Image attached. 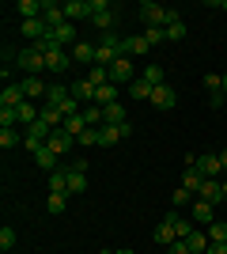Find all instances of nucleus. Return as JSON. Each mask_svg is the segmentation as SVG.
<instances>
[{
	"label": "nucleus",
	"mask_w": 227,
	"mask_h": 254,
	"mask_svg": "<svg viewBox=\"0 0 227 254\" xmlns=\"http://www.w3.org/2000/svg\"><path fill=\"white\" fill-rule=\"evenodd\" d=\"M15 118H19V126H23V129H31L34 122H38V103H23L19 110H15Z\"/></svg>",
	"instance_id": "nucleus-26"
},
{
	"label": "nucleus",
	"mask_w": 227,
	"mask_h": 254,
	"mask_svg": "<svg viewBox=\"0 0 227 254\" xmlns=\"http://www.w3.org/2000/svg\"><path fill=\"white\" fill-rule=\"evenodd\" d=\"M174 239H178V235H174V228H171L167 220H163L159 228H155V243H159V247H171Z\"/></svg>",
	"instance_id": "nucleus-37"
},
{
	"label": "nucleus",
	"mask_w": 227,
	"mask_h": 254,
	"mask_svg": "<svg viewBox=\"0 0 227 254\" xmlns=\"http://www.w3.org/2000/svg\"><path fill=\"white\" fill-rule=\"evenodd\" d=\"M34 163H38V171H45V175H53V171L61 167V156H57V152L49 148V144H45V148H38V152H34Z\"/></svg>",
	"instance_id": "nucleus-10"
},
{
	"label": "nucleus",
	"mask_w": 227,
	"mask_h": 254,
	"mask_svg": "<svg viewBox=\"0 0 227 254\" xmlns=\"http://www.w3.org/2000/svg\"><path fill=\"white\" fill-rule=\"evenodd\" d=\"M91 23H95V31L110 34L114 31V23H118V11L110 0H91Z\"/></svg>",
	"instance_id": "nucleus-3"
},
{
	"label": "nucleus",
	"mask_w": 227,
	"mask_h": 254,
	"mask_svg": "<svg viewBox=\"0 0 227 254\" xmlns=\"http://www.w3.org/2000/svg\"><path fill=\"white\" fill-rule=\"evenodd\" d=\"M110 103H118V84L95 87V106H110Z\"/></svg>",
	"instance_id": "nucleus-27"
},
{
	"label": "nucleus",
	"mask_w": 227,
	"mask_h": 254,
	"mask_svg": "<svg viewBox=\"0 0 227 254\" xmlns=\"http://www.w3.org/2000/svg\"><path fill=\"white\" fill-rule=\"evenodd\" d=\"M19 87H23V95H27V103H34V99H45V91H49V84H45L42 76H23Z\"/></svg>",
	"instance_id": "nucleus-5"
},
{
	"label": "nucleus",
	"mask_w": 227,
	"mask_h": 254,
	"mask_svg": "<svg viewBox=\"0 0 227 254\" xmlns=\"http://www.w3.org/2000/svg\"><path fill=\"white\" fill-rule=\"evenodd\" d=\"M197 171H201V175H205V179H220V156L216 152H205V156H197Z\"/></svg>",
	"instance_id": "nucleus-14"
},
{
	"label": "nucleus",
	"mask_w": 227,
	"mask_h": 254,
	"mask_svg": "<svg viewBox=\"0 0 227 254\" xmlns=\"http://www.w3.org/2000/svg\"><path fill=\"white\" fill-rule=\"evenodd\" d=\"M80 114H84V122H87V126H95V129H102V126H106V114H102V106H95V103H91V106H84Z\"/></svg>",
	"instance_id": "nucleus-29"
},
{
	"label": "nucleus",
	"mask_w": 227,
	"mask_h": 254,
	"mask_svg": "<svg viewBox=\"0 0 227 254\" xmlns=\"http://www.w3.org/2000/svg\"><path fill=\"white\" fill-rule=\"evenodd\" d=\"M98 254H114V251H98Z\"/></svg>",
	"instance_id": "nucleus-54"
},
{
	"label": "nucleus",
	"mask_w": 227,
	"mask_h": 254,
	"mask_svg": "<svg viewBox=\"0 0 227 254\" xmlns=\"http://www.w3.org/2000/svg\"><path fill=\"white\" fill-rule=\"evenodd\" d=\"M216 156H220V167L227 171V148H224V152H216Z\"/></svg>",
	"instance_id": "nucleus-49"
},
{
	"label": "nucleus",
	"mask_w": 227,
	"mask_h": 254,
	"mask_svg": "<svg viewBox=\"0 0 227 254\" xmlns=\"http://www.w3.org/2000/svg\"><path fill=\"white\" fill-rule=\"evenodd\" d=\"M151 91H155V87H151V84H144L140 76H136V80L129 84V95H133V99H140V103H151Z\"/></svg>",
	"instance_id": "nucleus-31"
},
{
	"label": "nucleus",
	"mask_w": 227,
	"mask_h": 254,
	"mask_svg": "<svg viewBox=\"0 0 227 254\" xmlns=\"http://www.w3.org/2000/svg\"><path fill=\"white\" fill-rule=\"evenodd\" d=\"M15 64H19L27 76H42V72H49V64H45V53L38 50V46H27V50H19Z\"/></svg>",
	"instance_id": "nucleus-2"
},
{
	"label": "nucleus",
	"mask_w": 227,
	"mask_h": 254,
	"mask_svg": "<svg viewBox=\"0 0 227 254\" xmlns=\"http://www.w3.org/2000/svg\"><path fill=\"white\" fill-rule=\"evenodd\" d=\"M87 190V175L84 171H68V193H84Z\"/></svg>",
	"instance_id": "nucleus-36"
},
{
	"label": "nucleus",
	"mask_w": 227,
	"mask_h": 254,
	"mask_svg": "<svg viewBox=\"0 0 227 254\" xmlns=\"http://www.w3.org/2000/svg\"><path fill=\"white\" fill-rule=\"evenodd\" d=\"M38 118H42L49 129H65V114H61L57 106H49V103H38Z\"/></svg>",
	"instance_id": "nucleus-15"
},
{
	"label": "nucleus",
	"mask_w": 227,
	"mask_h": 254,
	"mask_svg": "<svg viewBox=\"0 0 227 254\" xmlns=\"http://www.w3.org/2000/svg\"><path fill=\"white\" fill-rule=\"evenodd\" d=\"M19 34H23V38H27V42H42V38H45V34H49V23H45V19H27V23H23V27H19Z\"/></svg>",
	"instance_id": "nucleus-8"
},
{
	"label": "nucleus",
	"mask_w": 227,
	"mask_h": 254,
	"mask_svg": "<svg viewBox=\"0 0 227 254\" xmlns=\"http://www.w3.org/2000/svg\"><path fill=\"white\" fill-rule=\"evenodd\" d=\"M220 76H224V91H227V72H220Z\"/></svg>",
	"instance_id": "nucleus-52"
},
{
	"label": "nucleus",
	"mask_w": 227,
	"mask_h": 254,
	"mask_svg": "<svg viewBox=\"0 0 227 254\" xmlns=\"http://www.w3.org/2000/svg\"><path fill=\"white\" fill-rule=\"evenodd\" d=\"M185 243H189V254H205L208 247H212V239H208V232H193Z\"/></svg>",
	"instance_id": "nucleus-32"
},
{
	"label": "nucleus",
	"mask_w": 227,
	"mask_h": 254,
	"mask_svg": "<svg viewBox=\"0 0 227 254\" xmlns=\"http://www.w3.org/2000/svg\"><path fill=\"white\" fill-rule=\"evenodd\" d=\"M118 140H121V129L118 126H102V129H98V148H114Z\"/></svg>",
	"instance_id": "nucleus-30"
},
{
	"label": "nucleus",
	"mask_w": 227,
	"mask_h": 254,
	"mask_svg": "<svg viewBox=\"0 0 227 254\" xmlns=\"http://www.w3.org/2000/svg\"><path fill=\"white\" fill-rule=\"evenodd\" d=\"M167 254H189V243H185V239H174V243L167 247Z\"/></svg>",
	"instance_id": "nucleus-47"
},
{
	"label": "nucleus",
	"mask_w": 227,
	"mask_h": 254,
	"mask_svg": "<svg viewBox=\"0 0 227 254\" xmlns=\"http://www.w3.org/2000/svg\"><path fill=\"white\" fill-rule=\"evenodd\" d=\"M87 129V122H84V114H72V118H65V133H72V137H80Z\"/></svg>",
	"instance_id": "nucleus-43"
},
{
	"label": "nucleus",
	"mask_w": 227,
	"mask_h": 254,
	"mask_svg": "<svg viewBox=\"0 0 227 254\" xmlns=\"http://www.w3.org/2000/svg\"><path fill=\"white\" fill-rule=\"evenodd\" d=\"M76 144H87V148H91V144H98V129H95V126H87L84 133L76 137Z\"/></svg>",
	"instance_id": "nucleus-46"
},
{
	"label": "nucleus",
	"mask_w": 227,
	"mask_h": 254,
	"mask_svg": "<svg viewBox=\"0 0 227 254\" xmlns=\"http://www.w3.org/2000/svg\"><path fill=\"white\" fill-rule=\"evenodd\" d=\"M87 80H91V84L95 87H102V84H110V68H102V64H91V68H87Z\"/></svg>",
	"instance_id": "nucleus-35"
},
{
	"label": "nucleus",
	"mask_w": 227,
	"mask_h": 254,
	"mask_svg": "<svg viewBox=\"0 0 227 254\" xmlns=\"http://www.w3.org/2000/svg\"><path fill=\"white\" fill-rule=\"evenodd\" d=\"M174 103H178V91H174L171 84H159L151 91V106H155V110H174Z\"/></svg>",
	"instance_id": "nucleus-7"
},
{
	"label": "nucleus",
	"mask_w": 227,
	"mask_h": 254,
	"mask_svg": "<svg viewBox=\"0 0 227 254\" xmlns=\"http://www.w3.org/2000/svg\"><path fill=\"white\" fill-rule=\"evenodd\" d=\"M140 80L151 84V87H159L163 84V68H159V64H148V68H140Z\"/></svg>",
	"instance_id": "nucleus-38"
},
{
	"label": "nucleus",
	"mask_w": 227,
	"mask_h": 254,
	"mask_svg": "<svg viewBox=\"0 0 227 254\" xmlns=\"http://www.w3.org/2000/svg\"><path fill=\"white\" fill-rule=\"evenodd\" d=\"M114 254H136V251H114Z\"/></svg>",
	"instance_id": "nucleus-53"
},
{
	"label": "nucleus",
	"mask_w": 227,
	"mask_h": 254,
	"mask_svg": "<svg viewBox=\"0 0 227 254\" xmlns=\"http://www.w3.org/2000/svg\"><path fill=\"white\" fill-rule=\"evenodd\" d=\"M45 179H49V193H68V167H57Z\"/></svg>",
	"instance_id": "nucleus-25"
},
{
	"label": "nucleus",
	"mask_w": 227,
	"mask_h": 254,
	"mask_svg": "<svg viewBox=\"0 0 227 254\" xmlns=\"http://www.w3.org/2000/svg\"><path fill=\"white\" fill-rule=\"evenodd\" d=\"M224 106H227V91H224Z\"/></svg>",
	"instance_id": "nucleus-55"
},
{
	"label": "nucleus",
	"mask_w": 227,
	"mask_h": 254,
	"mask_svg": "<svg viewBox=\"0 0 227 254\" xmlns=\"http://www.w3.org/2000/svg\"><path fill=\"white\" fill-rule=\"evenodd\" d=\"M201 182H205V175H201V171H197V167H185V171H182V182H178V186H185V190H189V193L197 197Z\"/></svg>",
	"instance_id": "nucleus-22"
},
{
	"label": "nucleus",
	"mask_w": 227,
	"mask_h": 254,
	"mask_svg": "<svg viewBox=\"0 0 227 254\" xmlns=\"http://www.w3.org/2000/svg\"><path fill=\"white\" fill-rule=\"evenodd\" d=\"M91 15V0H68L65 4V19L76 23V19H87Z\"/></svg>",
	"instance_id": "nucleus-19"
},
{
	"label": "nucleus",
	"mask_w": 227,
	"mask_h": 254,
	"mask_svg": "<svg viewBox=\"0 0 227 254\" xmlns=\"http://www.w3.org/2000/svg\"><path fill=\"white\" fill-rule=\"evenodd\" d=\"M163 31H167V42H182L185 34H189V27H185V23L178 19V15H174V19L167 23V27H163Z\"/></svg>",
	"instance_id": "nucleus-28"
},
{
	"label": "nucleus",
	"mask_w": 227,
	"mask_h": 254,
	"mask_svg": "<svg viewBox=\"0 0 227 254\" xmlns=\"http://www.w3.org/2000/svg\"><path fill=\"white\" fill-rule=\"evenodd\" d=\"M224 201H227V179H224Z\"/></svg>",
	"instance_id": "nucleus-51"
},
{
	"label": "nucleus",
	"mask_w": 227,
	"mask_h": 254,
	"mask_svg": "<svg viewBox=\"0 0 227 254\" xmlns=\"http://www.w3.org/2000/svg\"><path fill=\"white\" fill-rule=\"evenodd\" d=\"M11 247H15V228H8V224H4V228H0V251L8 254Z\"/></svg>",
	"instance_id": "nucleus-45"
},
{
	"label": "nucleus",
	"mask_w": 227,
	"mask_h": 254,
	"mask_svg": "<svg viewBox=\"0 0 227 254\" xmlns=\"http://www.w3.org/2000/svg\"><path fill=\"white\" fill-rule=\"evenodd\" d=\"M189 220H193V224H205V228H208V224L216 220V205H208V201H193V205H189Z\"/></svg>",
	"instance_id": "nucleus-11"
},
{
	"label": "nucleus",
	"mask_w": 227,
	"mask_h": 254,
	"mask_svg": "<svg viewBox=\"0 0 227 254\" xmlns=\"http://www.w3.org/2000/svg\"><path fill=\"white\" fill-rule=\"evenodd\" d=\"M136 76L140 72L133 68V57H118V61L110 64V84H118V87H129Z\"/></svg>",
	"instance_id": "nucleus-4"
},
{
	"label": "nucleus",
	"mask_w": 227,
	"mask_h": 254,
	"mask_svg": "<svg viewBox=\"0 0 227 254\" xmlns=\"http://www.w3.org/2000/svg\"><path fill=\"white\" fill-rule=\"evenodd\" d=\"M45 38H53L57 50H65L68 42H76V27H72V23H61V27H53V31L45 34Z\"/></svg>",
	"instance_id": "nucleus-16"
},
{
	"label": "nucleus",
	"mask_w": 227,
	"mask_h": 254,
	"mask_svg": "<svg viewBox=\"0 0 227 254\" xmlns=\"http://www.w3.org/2000/svg\"><path fill=\"white\" fill-rule=\"evenodd\" d=\"M45 64H49V72H65V68H68V50L49 53V57H45Z\"/></svg>",
	"instance_id": "nucleus-34"
},
{
	"label": "nucleus",
	"mask_w": 227,
	"mask_h": 254,
	"mask_svg": "<svg viewBox=\"0 0 227 254\" xmlns=\"http://www.w3.org/2000/svg\"><path fill=\"white\" fill-rule=\"evenodd\" d=\"M72 61H80V64L91 68V64H95V46H91V42H76L72 46Z\"/></svg>",
	"instance_id": "nucleus-23"
},
{
	"label": "nucleus",
	"mask_w": 227,
	"mask_h": 254,
	"mask_svg": "<svg viewBox=\"0 0 227 254\" xmlns=\"http://www.w3.org/2000/svg\"><path fill=\"white\" fill-rule=\"evenodd\" d=\"M23 103H27L23 87L19 84H4V91H0V106H4V110H19Z\"/></svg>",
	"instance_id": "nucleus-9"
},
{
	"label": "nucleus",
	"mask_w": 227,
	"mask_h": 254,
	"mask_svg": "<svg viewBox=\"0 0 227 254\" xmlns=\"http://www.w3.org/2000/svg\"><path fill=\"white\" fill-rule=\"evenodd\" d=\"M72 95H76V103L91 106V103H95V84H91L87 76H84V80H72Z\"/></svg>",
	"instance_id": "nucleus-17"
},
{
	"label": "nucleus",
	"mask_w": 227,
	"mask_h": 254,
	"mask_svg": "<svg viewBox=\"0 0 227 254\" xmlns=\"http://www.w3.org/2000/svg\"><path fill=\"white\" fill-rule=\"evenodd\" d=\"M11 11H15L23 23H27V19H42V4H38V0H19Z\"/></svg>",
	"instance_id": "nucleus-20"
},
{
	"label": "nucleus",
	"mask_w": 227,
	"mask_h": 254,
	"mask_svg": "<svg viewBox=\"0 0 227 254\" xmlns=\"http://www.w3.org/2000/svg\"><path fill=\"white\" fill-rule=\"evenodd\" d=\"M65 205H68L65 193H49V197H45V212H53V216H57V212H65Z\"/></svg>",
	"instance_id": "nucleus-41"
},
{
	"label": "nucleus",
	"mask_w": 227,
	"mask_h": 254,
	"mask_svg": "<svg viewBox=\"0 0 227 254\" xmlns=\"http://www.w3.org/2000/svg\"><path fill=\"white\" fill-rule=\"evenodd\" d=\"M148 50L151 46L144 42V34H129V38H125V57H144Z\"/></svg>",
	"instance_id": "nucleus-24"
},
{
	"label": "nucleus",
	"mask_w": 227,
	"mask_h": 254,
	"mask_svg": "<svg viewBox=\"0 0 227 254\" xmlns=\"http://www.w3.org/2000/svg\"><path fill=\"white\" fill-rule=\"evenodd\" d=\"M42 19L49 23V31H53V27H61V23H68V19H65V4H53V0H42Z\"/></svg>",
	"instance_id": "nucleus-12"
},
{
	"label": "nucleus",
	"mask_w": 227,
	"mask_h": 254,
	"mask_svg": "<svg viewBox=\"0 0 227 254\" xmlns=\"http://www.w3.org/2000/svg\"><path fill=\"white\" fill-rule=\"evenodd\" d=\"M136 15H140L144 27H167V23L178 15V11L171 8H159V4H151V0H144V4H136Z\"/></svg>",
	"instance_id": "nucleus-1"
},
{
	"label": "nucleus",
	"mask_w": 227,
	"mask_h": 254,
	"mask_svg": "<svg viewBox=\"0 0 227 254\" xmlns=\"http://www.w3.org/2000/svg\"><path fill=\"white\" fill-rule=\"evenodd\" d=\"M167 224L174 228V235H178V239H189V235H193V220H185V216H182L178 209H171V212H167Z\"/></svg>",
	"instance_id": "nucleus-13"
},
{
	"label": "nucleus",
	"mask_w": 227,
	"mask_h": 254,
	"mask_svg": "<svg viewBox=\"0 0 227 254\" xmlns=\"http://www.w3.org/2000/svg\"><path fill=\"white\" fill-rule=\"evenodd\" d=\"M216 8H220V11H227V0H224V4H220V0H216Z\"/></svg>",
	"instance_id": "nucleus-50"
},
{
	"label": "nucleus",
	"mask_w": 227,
	"mask_h": 254,
	"mask_svg": "<svg viewBox=\"0 0 227 254\" xmlns=\"http://www.w3.org/2000/svg\"><path fill=\"white\" fill-rule=\"evenodd\" d=\"M45 144H49V148H53L57 156H65V152L76 144V137H72V133H65V129H53V137L45 140Z\"/></svg>",
	"instance_id": "nucleus-18"
},
{
	"label": "nucleus",
	"mask_w": 227,
	"mask_h": 254,
	"mask_svg": "<svg viewBox=\"0 0 227 254\" xmlns=\"http://www.w3.org/2000/svg\"><path fill=\"white\" fill-rule=\"evenodd\" d=\"M205 232H208V239H212V243H227V224H224V220H212Z\"/></svg>",
	"instance_id": "nucleus-39"
},
{
	"label": "nucleus",
	"mask_w": 227,
	"mask_h": 254,
	"mask_svg": "<svg viewBox=\"0 0 227 254\" xmlns=\"http://www.w3.org/2000/svg\"><path fill=\"white\" fill-rule=\"evenodd\" d=\"M205 91H208V95H220V91H224V76H220V72H208L205 76Z\"/></svg>",
	"instance_id": "nucleus-44"
},
{
	"label": "nucleus",
	"mask_w": 227,
	"mask_h": 254,
	"mask_svg": "<svg viewBox=\"0 0 227 254\" xmlns=\"http://www.w3.org/2000/svg\"><path fill=\"white\" fill-rule=\"evenodd\" d=\"M144 42L148 46H163L167 42V31H163V27H144Z\"/></svg>",
	"instance_id": "nucleus-42"
},
{
	"label": "nucleus",
	"mask_w": 227,
	"mask_h": 254,
	"mask_svg": "<svg viewBox=\"0 0 227 254\" xmlns=\"http://www.w3.org/2000/svg\"><path fill=\"white\" fill-rule=\"evenodd\" d=\"M197 201L220 205V201H224V182H220V179H205V182H201V190H197Z\"/></svg>",
	"instance_id": "nucleus-6"
},
{
	"label": "nucleus",
	"mask_w": 227,
	"mask_h": 254,
	"mask_svg": "<svg viewBox=\"0 0 227 254\" xmlns=\"http://www.w3.org/2000/svg\"><path fill=\"white\" fill-rule=\"evenodd\" d=\"M102 114H106V126H125V122H129V110H125V103H110V106H102Z\"/></svg>",
	"instance_id": "nucleus-21"
},
{
	"label": "nucleus",
	"mask_w": 227,
	"mask_h": 254,
	"mask_svg": "<svg viewBox=\"0 0 227 254\" xmlns=\"http://www.w3.org/2000/svg\"><path fill=\"white\" fill-rule=\"evenodd\" d=\"M205 254H227V243H212V247H208Z\"/></svg>",
	"instance_id": "nucleus-48"
},
{
	"label": "nucleus",
	"mask_w": 227,
	"mask_h": 254,
	"mask_svg": "<svg viewBox=\"0 0 227 254\" xmlns=\"http://www.w3.org/2000/svg\"><path fill=\"white\" fill-rule=\"evenodd\" d=\"M193 201H197V197L185 190V186H178V190L171 193V205H174V209H182V205H193Z\"/></svg>",
	"instance_id": "nucleus-40"
},
{
	"label": "nucleus",
	"mask_w": 227,
	"mask_h": 254,
	"mask_svg": "<svg viewBox=\"0 0 227 254\" xmlns=\"http://www.w3.org/2000/svg\"><path fill=\"white\" fill-rule=\"evenodd\" d=\"M15 144H23V133H19V129H0V148L11 152Z\"/></svg>",
	"instance_id": "nucleus-33"
}]
</instances>
